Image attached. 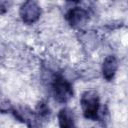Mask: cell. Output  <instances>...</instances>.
<instances>
[{"instance_id":"7a4b0ae2","label":"cell","mask_w":128,"mask_h":128,"mask_svg":"<svg viewBox=\"0 0 128 128\" xmlns=\"http://www.w3.org/2000/svg\"><path fill=\"white\" fill-rule=\"evenodd\" d=\"M51 92L54 99L61 104L69 102L73 97V87L61 73H54L51 78Z\"/></svg>"},{"instance_id":"6da1fadb","label":"cell","mask_w":128,"mask_h":128,"mask_svg":"<svg viewBox=\"0 0 128 128\" xmlns=\"http://www.w3.org/2000/svg\"><path fill=\"white\" fill-rule=\"evenodd\" d=\"M80 105L84 118L99 121L100 116V97L95 90H86L81 94Z\"/></svg>"},{"instance_id":"3957f363","label":"cell","mask_w":128,"mask_h":128,"mask_svg":"<svg viewBox=\"0 0 128 128\" xmlns=\"http://www.w3.org/2000/svg\"><path fill=\"white\" fill-rule=\"evenodd\" d=\"M8 111L14 116L16 120L25 123L28 128H42L44 121L37 115L35 111H32L31 109L23 106L13 107L11 105L9 106Z\"/></svg>"},{"instance_id":"8992f818","label":"cell","mask_w":128,"mask_h":128,"mask_svg":"<svg viewBox=\"0 0 128 128\" xmlns=\"http://www.w3.org/2000/svg\"><path fill=\"white\" fill-rule=\"evenodd\" d=\"M118 69V60L114 55L105 57L102 63V75L106 81H112Z\"/></svg>"},{"instance_id":"ba28073f","label":"cell","mask_w":128,"mask_h":128,"mask_svg":"<svg viewBox=\"0 0 128 128\" xmlns=\"http://www.w3.org/2000/svg\"><path fill=\"white\" fill-rule=\"evenodd\" d=\"M35 112L37 113V115L43 120V121H47L50 117V114H51V111H50V108L48 106V104L45 102V101H40L38 102L37 106H36V110Z\"/></svg>"},{"instance_id":"52a82bcc","label":"cell","mask_w":128,"mask_h":128,"mask_svg":"<svg viewBox=\"0 0 128 128\" xmlns=\"http://www.w3.org/2000/svg\"><path fill=\"white\" fill-rule=\"evenodd\" d=\"M59 128H78L75 123V117L73 111L67 107H64L58 112Z\"/></svg>"},{"instance_id":"277c9868","label":"cell","mask_w":128,"mask_h":128,"mask_svg":"<svg viewBox=\"0 0 128 128\" xmlns=\"http://www.w3.org/2000/svg\"><path fill=\"white\" fill-rule=\"evenodd\" d=\"M42 13L41 7L36 1H25L19 9V16L25 24H33L38 21Z\"/></svg>"},{"instance_id":"5b68a950","label":"cell","mask_w":128,"mask_h":128,"mask_svg":"<svg viewBox=\"0 0 128 128\" xmlns=\"http://www.w3.org/2000/svg\"><path fill=\"white\" fill-rule=\"evenodd\" d=\"M64 17L71 27L76 28L87 23V21L89 20V12L85 8L75 6L70 8L65 13Z\"/></svg>"}]
</instances>
